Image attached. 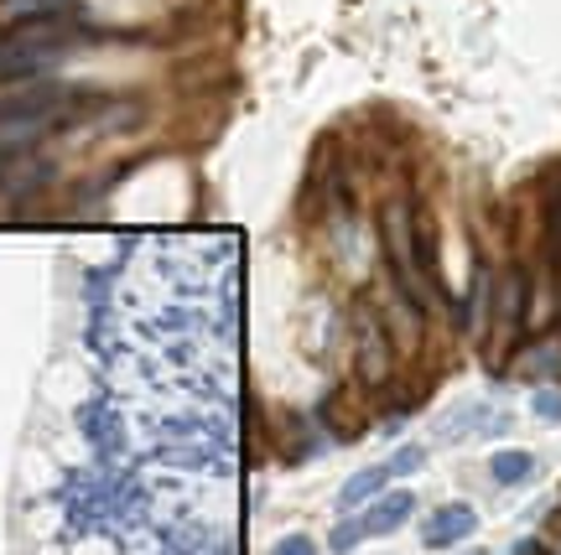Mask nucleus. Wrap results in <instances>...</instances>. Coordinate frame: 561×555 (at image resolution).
Masks as SVG:
<instances>
[{
  "label": "nucleus",
  "instance_id": "f03ea898",
  "mask_svg": "<svg viewBox=\"0 0 561 555\" xmlns=\"http://www.w3.org/2000/svg\"><path fill=\"white\" fill-rule=\"evenodd\" d=\"M380 250H385V270H390V286L411 297L416 307H432V286L421 276V244H416V208L411 198H390L380 208Z\"/></svg>",
  "mask_w": 561,
  "mask_h": 555
},
{
  "label": "nucleus",
  "instance_id": "20e7f679",
  "mask_svg": "<svg viewBox=\"0 0 561 555\" xmlns=\"http://www.w3.org/2000/svg\"><path fill=\"white\" fill-rule=\"evenodd\" d=\"M354 374H359L364 390H385L390 374H396V343H390V327L375 307H354Z\"/></svg>",
  "mask_w": 561,
  "mask_h": 555
},
{
  "label": "nucleus",
  "instance_id": "423d86ee",
  "mask_svg": "<svg viewBox=\"0 0 561 555\" xmlns=\"http://www.w3.org/2000/svg\"><path fill=\"white\" fill-rule=\"evenodd\" d=\"M411 514H416V494H405V488L380 494L369 509H364V535H396Z\"/></svg>",
  "mask_w": 561,
  "mask_h": 555
},
{
  "label": "nucleus",
  "instance_id": "39448f33",
  "mask_svg": "<svg viewBox=\"0 0 561 555\" xmlns=\"http://www.w3.org/2000/svg\"><path fill=\"white\" fill-rule=\"evenodd\" d=\"M473 530H479V514L468 504H442V509H432V514L421 519V545L426 551H447V545L468 540Z\"/></svg>",
  "mask_w": 561,
  "mask_h": 555
},
{
  "label": "nucleus",
  "instance_id": "2eb2a0df",
  "mask_svg": "<svg viewBox=\"0 0 561 555\" xmlns=\"http://www.w3.org/2000/svg\"><path fill=\"white\" fill-rule=\"evenodd\" d=\"M530 411L546 420V426H561V390H536Z\"/></svg>",
  "mask_w": 561,
  "mask_h": 555
},
{
  "label": "nucleus",
  "instance_id": "9d476101",
  "mask_svg": "<svg viewBox=\"0 0 561 555\" xmlns=\"http://www.w3.org/2000/svg\"><path fill=\"white\" fill-rule=\"evenodd\" d=\"M385 483H390V467H385V462H380V467H359V473H354V477H348V483L339 488V509L348 514V509H364V504H375Z\"/></svg>",
  "mask_w": 561,
  "mask_h": 555
},
{
  "label": "nucleus",
  "instance_id": "f257e3e1",
  "mask_svg": "<svg viewBox=\"0 0 561 555\" xmlns=\"http://www.w3.org/2000/svg\"><path fill=\"white\" fill-rule=\"evenodd\" d=\"M83 42H89V32H79L68 16L0 32V89H16V83H42L62 58H68V53H79Z\"/></svg>",
  "mask_w": 561,
  "mask_h": 555
},
{
  "label": "nucleus",
  "instance_id": "7ed1b4c3",
  "mask_svg": "<svg viewBox=\"0 0 561 555\" xmlns=\"http://www.w3.org/2000/svg\"><path fill=\"white\" fill-rule=\"evenodd\" d=\"M525 317H530V280L525 270H500L494 276V301H489V363H510L515 354V337L525 333Z\"/></svg>",
  "mask_w": 561,
  "mask_h": 555
},
{
  "label": "nucleus",
  "instance_id": "dca6fc26",
  "mask_svg": "<svg viewBox=\"0 0 561 555\" xmlns=\"http://www.w3.org/2000/svg\"><path fill=\"white\" fill-rule=\"evenodd\" d=\"M271 555H318V545H312L307 535H280Z\"/></svg>",
  "mask_w": 561,
  "mask_h": 555
},
{
  "label": "nucleus",
  "instance_id": "1a4fd4ad",
  "mask_svg": "<svg viewBox=\"0 0 561 555\" xmlns=\"http://www.w3.org/2000/svg\"><path fill=\"white\" fill-rule=\"evenodd\" d=\"M557 363H561V337L541 333V337H530L525 348H515V354H510V374L536 379V374H546V369H557Z\"/></svg>",
  "mask_w": 561,
  "mask_h": 555
},
{
  "label": "nucleus",
  "instance_id": "0eeeda50",
  "mask_svg": "<svg viewBox=\"0 0 561 555\" xmlns=\"http://www.w3.org/2000/svg\"><path fill=\"white\" fill-rule=\"evenodd\" d=\"M79 431L89 441H94V452L100 456H115L121 452V416H115V411H110V405H83L79 411Z\"/></svg>",
  "mask_w": 561,
  "mask_h": 555
},
{
  "label": "nucleus",
  "instance_id": "f3484780",
  "mask_svg": "<svg viewBox=\"0 0 561 555\" xmlns=\"http://www.w3.org/2000/svg\"><path fill=\"white\" fill-rule=\"evenodd\" d=\"M468 555H489V551H468Z\"/></svg>",
  "mask_w": 561,
  "mask_h": 555
},
{
  "label": "nucleus",
  "instance_id": "9b49d317",
  "mask_svg": "<svg viewBox=\"0 0 561 555\" xmlns=\"http://www.w3.org/2000/svg\"><path fill=\"white\" fill-rule=\"evenodd\" d=\"M504 420L489 416V405H458L453 416L437 426V441H462L468 431H500Z\"/></svg>",
  "mask_w": 561,
  "mask_h": 555
},
{
  "label": "nucleus",
  "instance_id": "ddd939ff",
  "mask_svg": "<svg viewBox=\"0 0 561 555\" xmlns=\"http://www.w3.org/2000/svg\"><path fill=\"white\" fill-rule=\"evenodd\" d=\"M385 467H390V477H411V473H421V467H426V447L405 441V447H396V452H390V462H385Z\"/></svg>",
  "mask_w": 561,
  "mask_h": 555
},
{
  "label": "nucleus",
  "instance_id": "4468645a",
  "mask_svg": "<svg viewBox=\"0 0 561 555\" xmlns=\"http://www.w3.org/2000/svg\"><path fill=\"white\" fill-rule=\"evenodd\" d=\"M359 540H369V535H364V519H339V524H333V535H328V551L348 555Z\"/></svg>",
  "mask_w": 561,
  "mask_h": 555
},
{
  "label": "nucleus",
  "instance_id": "f8f14e48",
  "mask_svg": "<svg viewBox=\"0 0 561 555\" xmlns=\"http://www.w3.org/2000/svg\"><path fill=\"white\" fill-rule=\"evenodd\" d=\"M489 473H494V483H525V477L536 473V456L530 452H494V462H489Z\"/></svg>",
  "mask_w": 561,
  "mask_h": 555
},
{
  "label": "nucleus",
  "instance_id": "6e6552de",
  "mask_svg": "<svg viewBox=\"0 0 561 555\" xmlns=\"http://www.w3.org/2000/svg\"><path fill=\"white\" fill-rule=\"evenodd\" d=\"M73 11V0H0V32L11 26H37V21H58Z\"/></svg>",
  "mask_w": 561,
  "mask_h": 555
}]
</instances>
